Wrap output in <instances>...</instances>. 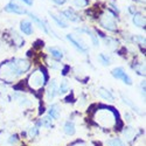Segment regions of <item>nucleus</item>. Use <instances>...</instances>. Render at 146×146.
Here are the masks:
<instances>
[{"mask_svg": "<svg viewBox=\"0 0 146 146\" xmlns=\"http://www.w3.org/2000/svg\"><path fill=\"white\" fill-rule=\"evenodd\" d=\"M76 31L78 32V33H86L87 35H89V38L91 39V41H92V44L95 46V47H98L100 46V41H98V39H97V35H95L89 28H87V27H83V28H76Z\"/></svg>", "mask_w": 146, "mask_h": 146, "instance_id": "obj_11", "label": "nucleus"}, {"mask_svg": "<svg viewBox=\"0 0 146 146\" xmlns=\"http://www.w3.org/2000/svg\"><path fill=\"white\" fill-rule=\"evenodd\" d=\"M136 135H137V130L135 127H132V126H126L123 130V136L127 140H132L133 138L136 137Z\"/></svg>", "mask_w": 146, "mask_h": 146, "instance_id": "obj_16", "label": "nucleus"}, {"mask_svg": "<svg viewBox=\"0 0 146 146\" xmlns=\"http://www.w3.org/2000/svg\"><path fill=\"white\" fill-rule=\"evenodd\" d=\"M137 1H144V0H137Z\"/></svg>", "mask_w": 146, "mask_h": 146, "instance_id": "obj_39", "label": "nucleus"}, {"mask_svg": "<svg viewBox=\"0 0 146 146\" xmlns=\"http://www.w3.org/2000/svg\"><path fill=\"white\" fill-rule=\"evenodd\" d=\"M50 18L56 22V25L58 26V27H61V28H67L68 27V25H67V22L66 21H63L61 18H58L57 15H55V14H53V13H50Z\"/></svg>", "mask_w": 146, "mask_h": 146, "instance_id": "obj_25", "label": "nucleus"}, {"mask_svg": "<svg viewBox=\"0 0 146 146\" xmlns=\"http://www.w3.org/2000/svg\"><path fill=\"white\" fill-rule=\"evenodd\" d=\"M60 106L57 104H53L50 105L49 110H48V116L53 119H58L60 118Z\"/></svg>", "mask_w": 146, "mask_h": 146, "instance_id": "obj_17", "label": "nucleus"}, {"mask_svg": "<svg viewBox=\"0 0 146 146\" xmlns=\"http://www.w3.org/2000/svg\"><path fill=\"white\" fill-rule=\"evenodd\" d=\"M68 90H69V84H68V81H67V80H63L62 82H61L58 89H57V95H64Z\"/></svg>", "mask_w": 146, "mask_h": 146, "instance_id": "obj_24", "label": "nucleus"}, {"mask_svg": "<svg viewBox=\"0 0 146 146\" xmlns=\"http://www.w3.org/2000/svg\"><path fill=\"white\" fill-rule=\"evenodd\" d=\"M29 17H31V19L36 23V25H38L41 29H42V32L43 33H46V34H48V33H49V31H48V27H47V25H46V23L40 19V18H38V17H36L34 13H31V12H28V13H27Z\"/></svg>", "mask_w": 146, "mask_h": 146, "instance_id": "obj_13", "label": "nucleus"}, {"mask_svg": "<svg viewBox=\"0 0 146 146\" xmlns=\"http://www.w3.org/2000/svg\"><path fill=\"white\" fill-rule=\"evenodd\" d=\"M72 146H90V145L87 144V143H76V144H74Z\"/></svg>", "mask_w": 146, "mask_h": 146, "instance_id": "obj_36", "label": "nucleus"}, {"mask_svg": "<svg viewBox=\"0 0 146 146\" xmlns=\"http://www.w3.org/2000/svg\"><path fill=\"white\" fill-rule=\"evenodd\" d=\"M62 15L68 19L69 21H72V22H80L81 21V18L75 13L74 9H71V8H68V9H64L62 12Z\"/></svg>", "mask_w": 146, "mask_h": 146, "instance_id": "obj_10", "label": "nucleus"}, {"mask_svg": "<svg viewBox=\"0 0 146 146\" xmlns=\"http://www.w3.org/2000/svg\"><path fill=\"white\" fill-rule=\"evenodd\" d=\"M125 116H126V120H127V121H131V116H130L129 113H125Z\"/></svg>", "mask_w": 146, "mask_h": 146, "instance_id": "obj_38", "label": "nucleus"}, {"mask_svg": "<svg viewBox=\"0 0 146 146\" xmlns=\"http://www.w3.org/2000/svg\"><path fill=\"white\" fill-rule=\"evenodd\" d=\"M88 0H74V6L77 8H84L88 6Z\"/></svg>", "mask_w": 146, "mask_h": 146, "instance_id": "obj_30", "label": "nucleus"}, {"mask_svg": "<svg viewBox=\"0 0 146 146\" xmlns=\"http://www.w3.org/2000/svg\"><path fill=\"white\" fill-rule=\"evenodd\" d=\"M22 1L25 3V4H27V5H29V6L33 4V0H22Z\"/></svg>", "mask_w": 146, "mask_h": 146, "instance_id": "obj_37", "label": "nucleus"}, {"mask_svg": "<svg viewBox=\"0 0 146 146\" xmlns=\"http://www.w3.org/2000/svg\"><path fill=\"white\" fill-rule=\"evenodd\" d=\"M11 38H12V41H13V43L17 47H22L23 43H25V40L22 39V36L19 33H17L15 31H12L11 32Z\"/></svg>", "mask_w": 146, "mask_h": 146, "instance_id": "obj_15", "label": "nucleus"}, {"mask_svg": "<svg viewBox=\"0 0 146 146\" xmlns=\"http://www.w3.org/2000/svg\"><path fill=\"white\" fill-rule=\"evenodd\" d=\"M67 39L71 42V44L74 46L78 52H81V53H83V54H86V53L88 52V47H87L86 43H84L83 40L76 38V36L72 35V34H68V35H67Z\"/></svg>", "mask_w": 146, "mask_h": 146, "instance_id": "obj_7", "label": "nucleus"}, {"mask_svg": "<svg viewBox=\"0 0 146 146\" xmlns=\"http://www.w3.org/2000/svg\"><path fill=\"white\" fill-rule=\"evenodd\" d=\"M132 22L136 27L139 28H145V18L140 14V13H136L132 17Z\"/></svg>", "mask_w": 146, "mask_h": 146, "instance_id": "obj_14", "label": "nucleus"}, {"mask_svg": "<svg viewBox=\"0 0 146 146\" xmlns=\"http://www.w3.org/2000/svg\"><path fill=\"white\" fill-rule=\"evenodd\" d=\"M48 64H49L53 69H60L61 67H62L60 62H56V61H50V60L48 61Z\"/></svg>", "mask_w": 146, "mask_h": 146, "instance_id": "obj_32", "label": "nucleus"}, {"mask_svg": "<svg viewBox=\"0 0 146 146\" xmlns=\"http://www.w3.org/2000/svg\"><path fill=\"white\" fill-rule=\"evenodd\" d=\"M5 12H8V13H14V14H19V15H22V14H27L28 12L27 9L21 6L20 4H18L17 1H14V0H12V1H9L6 6H5Z\"/></svg>", "mask_w": 146, "mask_h": 146, "instance_id": "obj_5", "label": "nucleus"}, {"mask_svg": "<svg viewBox=\"0 0 146 146\" xmlns=\"http://www.w3.org/2000/svg\"><path fill=\"white\" fill-rule=\"evenodd\" d=\"M18 138L15 135H11L7 132L0 133V146H17Z\"/></svg>", "mask_w": 146, "mask_h": 146, "instance_id": "obj_6", "label": "nucleus"}, {"mask_svg": "<svg viewBox=\"0 0 146 146\" xmlns=\"http://www.w3.org/2000/svg\"><path fill=\"white\" fill-rule=\"evenodd\" d=\"M44 83H46V75L41 70H35L34 72H32V75L28 78V86L34 90L41 89L44 86Z\"/></svg>", "mask_w": 146, "mask_h": 146, "instance_id": "obj_4", "label": "nucleus"}, {"mask_svg": "<svg viewBox=\"0 0 146 146\" xmlns=\"http://www.w3.org/2000/svg\"><path fill=\"white\" fill-rule=\"evenodd\" d=\"M108 145L109 146H125L124 143L121 141L119 138H112L108 140Z\"/></svg>", "mask_w": 146, "mask_h": 146, "instance_id": "obj_28", "label": "nucleus"}, {"mask_svg": "<svg viewBox=\"0 0 146 146\" xmlns=\"http://www.w3.org/2000/svg\"><path fill=\"white\" fill-rule=\"evenodd\" d=\"M57 89H58V87H57L56 81H54V80L50 81V83L48 84V88L46 90V97L48 101H53L55 98V96L57 95Z\"/></svg>", "mask_w": 146, "mask_h": 146, "instance_id": "obj_9", "label": "nucleus"}, {"mask_svg": "<svg viewBox=\"0 0 146 146\" xmlns=\"http://www.w3.org/2000/svg\"><path fill=\"white\" fill-rule=\"evenodd\" d=\"M121 98H123V102H124L126 105H129L130 108H132V110H133V111H136V112H137V113H139V115H143L141 110H140V109H139L135 103H133L131 100H129L127 97H125L124 95H121Z\"/></svg>", "mask_w": 146, "mask_h": 146, "instance_id": "obj_22", "label": "nucleus"}, {"mask_svg": "<svg viewBox=\"0 0 146 146\" xmlns=\"http://www.w3.org/2000/svg\"><path fill=\"white\" fill-rule=\"evenodd\" d=\"M111 75L117 78V80H121L125 84H127V86H131L132 84V80L131 77L125 72V70L121 68V67H118V68H115L112 71H111Z\"/></svg>", "mask_w": 146, "mask_h": 146, "instance_id": "obj_8", "label": "nucleus"}, {"mask_svg": "<svg viewBox=\"0 0 146 146\" xmlns=\"http://www.w3.org/2000/svg\"><path fill=\"white\" fill-rule=\"evenodd\" d=\"M49 53H50V55H52L54 58H56V60H61V58L64 56L63 52L58 47H50V48H49Z\"/></svg>", "mask_w": 146, "mask_h": 146, "instance_id": "obj_21", "label": "nucleus"}, {"mask_svg": "<svg viewBox=\"0 0 146 146\" xmlns=\"http://www.w3.org/2000/svg\"><path fill=\"white\" fill-rule=\"evenodd\" d=\"M53 118H50L49 116H46V117H43L40 121H39V124L40 125H42V126H44L46 129H50V127H53Z\"/></svg>", "mask_w": 146, "mask_h": 146, "instance_id": "obj_23", "label": "nucleus"}, {"mask_svg": "<svg viewBox=\"0 0 146 146\" xmlns=\"http://www.w3.org/2000/svg\"><path fill=\"white\" fill-rule=\"evenodd\" d=\"M132 68L135 69V71L137 72L138 75H141V76L145 75V66L143 63H135L132 66Z\"/></svg>", "mask_w": 146, "mask_h": 146, "instance_id": "obj_26", "label": "nucleus"}, {"mask_svg": "<svg viewBox=\"0 0 146 146\" xmlns=\"http://www.w3.org/2000/svg\"><path fill=\"white\" fill-rule=\"evenodd\" d=\"M19 76H21V74L19 72V70L15 66L14 60L6 61L5 63L0 64V78L3 81L11 82Z\"/></svg>", "mask_w": 146, "mask_h": 146, "instance_id": "obj_1", "label": "nucleus"}, {"mask_svg": "<svg viewBox=\"0 0 146 146\" xmlns=\"http://www.w3.org/2000/svg\"><path fill=\"white\" fill-rule=\"evenodd\" d=\"M14 100L17 102H19L20 105L22 106H26V105H31V101L27 98V97L25 95H22V94H14Z\"/></svg>", "mask_w": 146, "mask_h": 146, "instance_id": "obj_20", "label": "nucleus"}, {"mask_svg": "<svg viewBox=\"0 0 146 146\" xmlns=\"http://www.w3.org/2000/svg\"><path fill=\"white\" fill-rule=\"evenodd\" d=\"M105 46L109 47L110 49H115V48L118 46V42L113 39H110V38H106L105 39Z\"/></svg>", "mask_w": 146, "mask_h": 146, "instance_id": "obj_29", "label": "nucleus"}, {"mask_svg": "<svg viewBox=\"0 0 146 146\" xmlns=\"http://www.w3.org/2000/svg\"><path fill=\"white\" fill-rule=\"evenodd\" d=\"M39 135V129L38 127H36V126H32L29 130H28V136L29 137H36V136H38Z\"/></svg>", "mask_w": 146, "mask_h": 146, "instance_id": "obj_31", "label": "nucleus"}, {"mask_svg": "<svg viewBox=\"0 0 146 146\" xmlns=\"http://www.w3.org/2000/svg\"><path fill=\"white\" fill-rule=\"evenodd\" d=\"M135 39H136L137 41H139V44L145 46V38H144V36H136Z\"/></svg>", "mask_w": 146, "mask_h": 146, "instance_id": "obj_33", "label": "nucleus"}, {"mask_svg": "<svg viewBox=\"0 0 146 146\" xmlns=\"http://www.w3.org/2000/svg\"><path fill=\"white\" fill-rule=\"evenodd\" d=\"M96 123L103 127H112L116 124L115 113L110 109H101L95 115Z\"/></svg>", "mask_w": 146, "mask_h": 146, "instance_id": "obj_2", "label": "nucleus"}, {"mask_svg": "<svg viewBox=\"0 0 146 146\" xmlns=\"http://www.w3.org/2000/svg\"><path fill=\"white\" fill-rule=\"evenodd\" d=\"M20 31L26 35H31L33 33V23L28 20H22L20 22Z\"/></svg>", "mask_w": 146, "mask_h": 146, "instance_id": "obj_12", "label": "nucleus"}, {"mask_svg": "<svg viewBox=\"0 0 146 146\" xmlns=\"http://www.w3.org/2000/svg\"><path fill=\"white\" fill-rule=\"evenodd\" d=\"M98 58H100V61L102 62L103 66H110L111 64V58L109 57L108 55H105V54H100Z\"/></svg>", "mask_w": 146, "mask_h": 146, "instance_id": "obj_27", "label": "nucleus"}, {"mask_svg": "<svg viewBox=\"0 0 146 146\" xmlns=\"http://www.w3.org/2000/svg\"><path fill=\"white\" fill-rule=\"evenodd\" d=\"M100 23L101 26L108 31L115 32L117 29V21L115 18V14L110 11H105L104 13L100 18Z\"/></svg>", "mask_w": 146, "mask_h": 146, "instance_id": "obj_3", "label": "nucleus"}, {"mask_svg": "<svg viewBox=\"0 0 146 146\" xmlns=\"http://www.w3.org/2000/svg\"><path fill=\"white\" fill-rule=\"evenodd\" d=\"M98 95H100L101 98H103V100H105V101H109V102H112V101L115 100L113 95H112L110 91H109V90L103 89V88H101V89L98 90Z\"/></svg>", "mask_w": 146, "mask_h": 146, "instance_id": "obj_19", "label": "nucleus"}, {"mask_svg": "<svg viewBox=\"0 0 146 146\" xmlns=\"http://www.w3.org/2000/svg\"><path fill=\"white\" fill-rule=\"evenodd\" d=\"M53 1L56 4V5H63L67 0H53Z\"/></svg>", "mask_w": 146, "mask_h": 146, "instance_id": "obj_35", "label": "nucleus"}, {"mask_svg": "<svg viewBox=\"0 0 146 146\" xmlns=\"http://www.w3.org/2000/svg\"><path fill=\"white\" fill-rule=\"evenodd\" d=\"M63 130H64V133H66V135H68V136H72V135H75V132H76L75 124L72 123V121H69V120L64 123Z\"/></svg>", "mask_w": 146, "mask_h": 146, "instance_id": "obj_18", "label": "nucleus"}, {"mask_svg": "<svg viewBox=\"0 0 146 146\" xmlns=\"http://www.w3.org/2000/svg\"><path fill=\"white\" fill-rule=\"evenodd\" d=\"M140 92H141V96L145 97V82L140 83Z\"/></svg>", "mask_w": 146, "mask_h": 146, "instance_id": "obj_34", "label": "nucleus"}]
</instances>
